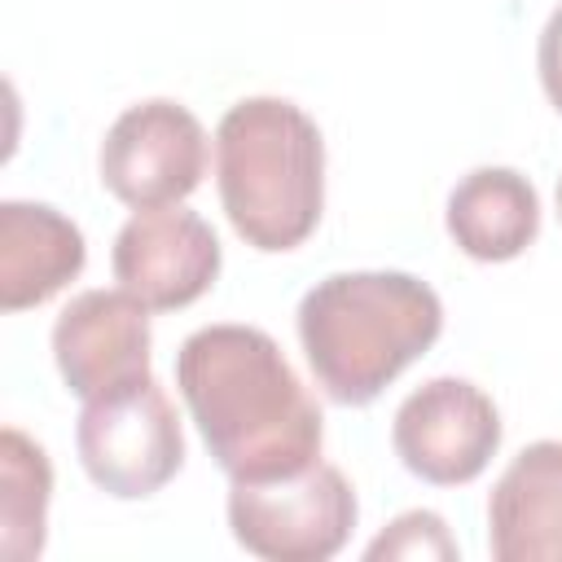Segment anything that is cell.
Segmentation results:
<instances>
[{
    "mask_svg": "<svg viewBox=\"0 0 562 562\" xmlns=\"http://www.w3.org/2000/svg\"><path fill=\"white\" fill-rule=\"evenodd\" d=\"M176 386L233 483H268L321 461L325 417L263 329H193L176 351Z\"/></svg>",
    "mask_w": 562,
    "mask_h": 562,
    "instance_id": "6da1fadb",
    "label": "cell"
},
{
    "mask_svg": "<svg viewBox=\"0 0 562 562\" xmlns=\"http://www.w3.org/2000/svg\"><path fill=\"white\" fill-rule=\"evenodd\" d=\"M439 329V294L408 272H334L299 303V342L334 404L378 400Z\"/></svg>",
    "mask_w": 562,
    "mask_h": 562,
    "instance_id": "7a4b0ae2",
    "label": "cell"
},
{
    "mask_svg": "<svg viewBox=\"0 0 562 562\" xmlns=\"http://www.w3.org/2000/svg\"><path fill=\"white\" fill-rule=\"evenodd\" d=\"M215 180L246 246L294 250L325 206L321 127L285 97H246L215 127Z\"/></svg>",
    "mask_w": 562,
    "mask_h": 562,
    "instance_id": "3957f363",
    "label": "cell"
},
{
    "mask_svg": "<svg viewBox=\"0 0 562 562\" xmlns=\"http://www.w3.org/2000/svg\"><path fill=\"white\" fill-rule=\"evenodd\" d=\"M75 448L88 479L119 501L154 496L184 465L180 417L154 373L83 400Z\"/></svg>",
    "mask_w": 562,
    "mask_h": 562,
    "instance_id": "277c9868",
    "label": "cell"
},
{
    "mask_svg": "<svg viewBox=\"0 0 562 562\" xmlns=\"http://www.w3.org/2000/svg\"><path fill=\"white\" fill-rule=\"evenodd\" d=\"M228 527L263 562H325L356 527V492L325 461L268 483H233Z\"/></svg>",
    "mask_w": 562,
    "mask_h": 562,
    "instance_id": "5b68a950",
    "label": "cell"
},
{
    "mask_svg": "<svg viewBox=\"0 0 562 562\" xmlns=\"http://www.w3.org/2000/svg\"><path fill=\"white\" fill-rule=\"evenodd\" d=\"M97 162L101 184L123 206H176L202 184L206 132L176 101H140L110 123Z\"/></svg>",
    "mask_w": 562,
    "mask_h": 562,
    "instance_id": "8992f818",
    "label": "cell"
},
{
    "mask_svg": "<svg viewBox=\"0 0 562 562\" xmlns=\"http://www.w3.org/2000/svg\"><path fill=\"white\" fill-rule=\"evenodd\" d=\"M391 443L408 474L435 487H457L479 479L496 457L501 413L474 382L430 378L395 408Z\"/></svg>",
    "mask_w": 562,
    "mask_h": 562,
    "instance_id": "52a82bcc",
    "label": "cell"
},
{
    "mask_svg": "<svg viewBox=\"0 0 562 562\" xmlns=\"http://www.w3.org/2000/svg\"><path fill=\"white\" fill-rule=\"evenodd\" d=\"M114 277L149 312L189 307L220 277V237L198 211L149 206L136 211L114 237Z\"/></svg>",
    "mask_w": 562,
    "mask_h": 562,
    "instance_id": "ba28073f",
    "label": "cell"
},
{
    "mask_svg": "<svg viewBox=\"0 0 562 562\" xmlns=\"http://www.w3.org/2000/svg\"><path fill=\"white\" fill-rule=\"evenodd\" d=\"M53 360L70 395L97 400L149 373V307L132 290H83L53 325Z\"/></svg>",
    "mask_w": 562,
    "mask_h": 562,
    "instance_id": "9c48e42d",
    "label": "cell"
},
{
    "mask_svg": "<svg viewBox=\"0 0 562 562\" xmlns=\"http://www.w3.org/2000/svg\"><path fill=\"white\" fill-rule=\"evenodd\" d=\"M496 562H562V443H527L487 496Z\"/></svg>",
    "mask_w": 562,
    "mask_h": 562,
    "instance_id": "30bf717a",
    "label": "cell"
},
{
    "mask_svg": "<svg viewBox=\"0 0 562 562\" xmlns=\"http://www.w3.org/2000/svg\"><path fill=\"white\" fill-rule=\"evenodd\" d=\"M83 233L44 202L0 206V307L22 312L48 303L83 272Z\"/></svg>",
    "mask_w": 562,
    "mask_h": 562,
    "instance_id": "8fae6325",
    "label": "cell"
},
{
    "mask_svg": "<svg viewBox=\"0 0 562 562\" xmlns=\"http://www.w3.org/2000/svg\"><path fill=\"white\" fill-rule=\"evenodd\" d=\"M448 233L479 263L522 255L540 233V198L509 167H479L448 193Z\"/></svg>",
    "mask_w": 562,
    "mask_h": 562,
    "instance_id": "7c38bea8",
    "label": "cell"
},
{
    "mask_svg": "<svg viewBox=\"0 0 562 562\" xmlns=\"http://www.w3.org/2000/svg\"><path fill=\"white\" fill-rule=\"evenodd\" d=\"M53 465L35 439L4 426L0 435V553L13 562L40 558L48 527Z\"/></svg>",
    "mask_w": 562,
    "mask_h": 562,
    "instance_id": "4fadbf2b",
    "label": "cell"
},
{
    "mask_svg": "<svg viewBox=\"0 0 562 562\" xmlns=\"http://www.w3.org/2000/svg\"><path fill=\"white\" fill-rule=\"evenodd\" d=\"M369 562H382V558H439V562H452L457 558V540L448 536L443 518L430 514V509H408L400 514L378 540H369L364 549Z\"/></svg>",
    "mask_w": 562,
    "mask_h": 562,
    "instance_id": "5bb4252c",
    "label": "cell"
},
{
    "mask_svg": "<svg viewBox=\"0 0 562 562\" xmlns=\"http://www.w3.org/2000/svg\"><path fill=\"white\" fill-rule=\"evenodd\" d=\"M536 66H540V83L549 92V101L562 110V4L553 9V18L540 31V48H536Z\"/></svg>",
    "mask_w": 562,
    "mask_h": 562,
    "instance_id": "9a60e30c",
    "label": "cell"
},
{
    "mask_svg": "<svg viewBox=\"0 0 562 562\" xmlns=\"http://www.w3.org/2000/svg\"><path fill=\"white\" fill-rule=\"evenodd\" d=\"M558 220H562V176H558Z\"/></svg>",
    "mask_w": 562,
    "mask_h": 562,
    "instance_id": "2e32d148",
    "label": "cell"
}]
</instances>
